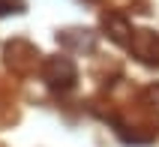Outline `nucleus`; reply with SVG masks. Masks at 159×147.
Masks as SVG:
<instances>
[{"mask_svg": "<svg viewBox=\"0 0 159 147\" xmlns=\"http://www.w3.org/2000/svg\"><path fill=\"white\" fill-rule=\"evenodd\" d=\"M3 60H6V66L15 75H30V72L36 69V63H39V51H36V45H30L27 39H12V42H6V48H3Z\"/></svg>", "mask_w": 159, "mask_h": 147, "instance_id": "nucleus-1", "label": "nucleus"}, {"mask_svg": "<svg viewBox=\"0 0 159 147\" xmlns=\"http://www.w3.org/2000/svg\"><path fill=\"white\" fill-rule=\"evenodd\" d=\"M42 78L51 90H69L78 78V69L69 57H48L42 63Z\"/></svg>", "mask_w": 159, "mask_h": 147, "instance_id": "nucleus-2", "label": "nucleus"}, {"mask_svg": "<svg viewBox=\"0 0 159 147\" xmlns=\"http://www.w3.org/2000/svg\"><path fill=\"white\" fill-rule=\"evenodd\" d=\"M132 51L138 54V60H144V63H159V39L150 33V30H138L135 33V39H132Z\"/></svg>", "mask_w": 159, "mask_h": 147, "instance_id": "nucleus-3", "label": "nucleus"}, {"mask_svg": "<svg viewBox=\"0 0 159 147\" xmlns=\"http://www.w3.org/2000/svg\"><path fill=\"white\" fill-rule=\"evenodd\" d=\"M63 45H69V48H90L93 45V36H87V30H66V33L57 36Z\"/></svg>", "mask_w": 159, "mask_h": 147, "instance_id": "nucleus-4", "label": "nucleus"}, {"mask_svg": "<svg viewBox=\"0 0 159 147\" xmlns=\"http://www.w3.org/2000/svg\"><path fill=\"white\" fill-rule=\"evenodd\" d=\"M18 120V111H15V102L6 96V90H0V126H9V123Z\"/></svg>", "mask_w": 159, "mask_h": 147, "instance_id": "nucleus-5", "label": "nucleus"}, {"mask_svg": "<svg viewBox=\"0 0 159 147\" xmlns=\"http://www.w3.org/2000/svg\"><path fill=\"white\" fill-rule=\"evenodd\" d=\"M12 12H24V0H0V18Z\"/></svg>", "mask_w": 159, "mask_h": 147, "instance_id": "nucleus-6", "label": "nucleus"}]
</instances>
